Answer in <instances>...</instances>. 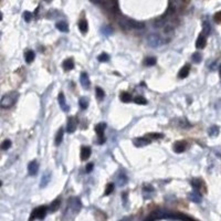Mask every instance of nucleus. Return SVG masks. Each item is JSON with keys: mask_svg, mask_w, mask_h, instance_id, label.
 Segmentation results:
<instances>
[{"mask_svg": "<svg viewBox=\"0 0 221 221\" xmlns=\"http://www.w3.org/2000/svg\"><path fill=\"white\" fill-rule=\"evenodd\" d=\"M120 25L125 29V30H142L145 28V25L142 23V22H138V21H135V20L128 19V18H122V19L118 21Z\"/></svg>", "mask_w": 221, "mask_h": 221, "instance_id": "f257e3e1", "label": "nucleus"}, {"mask_svg": "<svg viewBox=\"0 0 221 221\" xmlns=\"http://www.w3.org/2000/svg\"><path fill=\"white\" fill-rule=\"evenodd\" d=\"M59 207H60V200L57 199V200H54V201L51 203L50 210L51 211H57V209H59Z\"/></svg>", "mask_w": 221, "mask_h": 221, "instance_id": "f704fd0d", "label": "nucleus"}, {"mask_svg": "<svg viewBox=\"0 0 221 221\" xmlns=\"http://www.w3.org/2000/svg\"><path fill=\"white\" fill-rule=\"evenodd\" d=\"M23 18H25V20L27 21V22H30L32 19V14L31 12H29V11H25V13H23Z\"/></svg>", "mask_w": 221, "mask_h": 221, "instance_id": "79ce46f5", "label": "nucleus"}, {"mask_svg": "<svg viewBox=\"0 0 221 221\" xmlns=\"http://www.w3.org/2000/svg\"><path fill=\"white\" fill-rule=\"evenodd\" d=\"M206 43H207L206 42V36L200 34L196 41V48L197 49H203L206 47Z\"/></svg>", "mask_w": 221, "mask_h": 221, "instance_id": "ddd939ff", "label": "nucleus"}, {"mask_svg": "<svg viewBox=\"0 0 221 221\" xmlns=\"http://www.w3.org/2000/svg\"><path fill=\"white\" fill-rule=\"evenodd\" d=\"M91 153H92L91 147L83 146L82 148H81V159H82V160H86V159H88V157L91 156Z\"/></svg>", "mask_w": 221, "mask_h": 221, "instance_id": "f8f14e48", "label": "nucleus"}, {"mask_svg": "<svg viewBox=\"0 0 221 221\" xmlns=\"http://www.w3.org/2000/svg\"><path fill=\"white\" fill-rule=\"evenodd\" d=\"M69 208L70 210H73L74 212H77L81 209V201L77 198H72L69 200Z\"/></svg>", "mask_w": 221, "mask_h": 221, "instance_id": "423d86ee", "label": "nucleus"}, {"mask_svg": "<svg viewBox=\"0 0 221 221\" xmlns=\"http://www.w3.org/2000/svg\"><path fill=\"white\" fill-rule=\"evenodd\" d=\"M156 63H157V60H156V57H146L145 61H144V64H145L146 66H153V65H155Z\"/></svg>", "mask_w": 221, "mask_h": 221, "instance_id": "bb28decb", "label": "nucleus"}, {"mask_svg": "<svg viewBox=\"0 0 221 221\" xmlns=\"http://www.w3.org/2000/svg\"><path fill=\"white\" fill-rule=\"evenodd\" d=\"M63 134H64V129L63 128H60L59 132L57 133V136H55V145H60V144L62 143Z\"/></svg>", "mask_w": 221, "mask_h": 221, "instance_id": "b1692460", "label": "nucleus"}, {"mask_svg": "<svg viewBox=\"0 0 221 221\" xmlns=\"http://www.w3.org/2000/svg\"><path fill=\"white\" fill-rule=\"evenodd\" d=\"M178 123H179V126L181 127V128H188V127L191 126L189 123H188V120H180Z\"/></svg>", "mask_w": 221, "mask_h": 221, "instance_id": "e433bc0d", "label": "nucleus"}, {"mask_svg": "<svg viewBox=\"0 0 221 221\" xmlns=\"http://www.w3.org/2000/svg\"><path fill=\"white\" fill-rule=\"evenodd\" d=\"M143 190H144V194H146V192H148V194L154 192V188H153L151 185H145L144 188H143Z\"/></svg>", "mask_w": 221, "mask_h": 221, "instance_id": "ea45409f", "label": "nucleus"}, {"mask_svg": "<svg viewBox=\"0 0 221 221\" xmlns=\"http://www.w3.org/2000/svg\"><path fill=\"white\" fill-rule=\"evenodd\" d=\"M120 221H131V218H124V219H122Z\"/></svg>", "mask_w": 221, "mask_h": 221, "instance_id": "49530a36", "label": "nucleus"}, {"mask_svg": "<svg viewBox=\"0 0 221 221\" xmlns=\"http://www.w3.org/2000/svg\"><path fill=\"white\" fill-rule=\"evenodd\" d=\"M120 101L124 102V103H128V102H131L133 100L132 95L129 94V93H127V92H123L120 96Z\"/></svg>", "mask_w": 221, "mask_h": 221, "instance_id": "393cba45", "label": "nucleus"}, {"mask_svg": "<svg viewBox=\"0 0 221 221\" xmlns=\"http://www.w3.org/2000/svg\"><path fill=\"white\" fill-rule=\"evenodd\" d=\"M134 102H135L136 104H139V105H146V104H147L146 99H144L143 96H136V97L134 99Z\"/></svg>", "mask_w": 221, "mask_h": 221, "instance_id": "2f4dec72", "label": "nucleus"}, {"mask_svg": "<svg viewBox=\"0 0 221 221\" xmlns=\"http://www.w3.org/2000/svg\"><path fill=\"white\" fill-rule=\"evenodd\" d=\"M95 92H96V99H97V100H103V99H104V96H105V93H104L103 88H95Z\"/></svg>", "mask_w": 221, "mask_h": 221, "instance_id": "7c9ffc66", "label": "nucleus"}, {"mask_svg": "<svg viewBox=\"0 0 221 221\" xmlns=\"http://www.w3.org/2000/svg\"><path fill=\"white\" fill-rule=\"evenodd\" d=\"M80 82H81V84H82V86L85 90H88V88H90V79H88V73L86 72H83L82 74H81V76H80Z\"/></svg>", "mask_w": 221, "mask_h": 221, "instance_id": "1a4fd4ad", "label": "nucleus"}, {"mask_svg": "<svg viewBox=\"0 0 221 221\" xmlns=\"http://www.w3.org/2000/svg\"><path fill=\"white\" fill-rule=\"evenodd\" d=\"M19 97V94L18 92H12V93H9V94H6L2 96L1 99V102H0V105L2 108H9L11 107L13 104L17 102Z\"/></svg>", "mask_w": 221, "mask_h": 221, "instance_id": "f03ea898", "label": "nucleus"}, {"mask_svg": "<svg viewBox=\"0 0 221 221\" xmlns=\"http://www.w3.org/2000/svg\"><path fill=\"white\" fill-rule=\"evenodd\" d=\"M101 32H102V34H103V36H106V37H108V36L113 34V29H112L109 25H103V27L101 28Z\"/></svg>", "mask_w": 221, "mask_h": 221, "instance_id": "5701e85b", "label": "nucleus"}, {"mask_svg": "<svg viewBox=\"0 0 221 221\" xmlns=\"http://www.w3.org/2000/svg\"><path fill=\"white\" fill-rule=\"evenodd\" d=\"M186 149V143L183 142H177L174 145V152L175 153H183Z\"/></svg>", "mask_w": 221, "mask_h": 221, "instance_id": "dca6fc26", "label": "nucleus"}, {"mask_svg": "<svg viewBox=\"0 0 221 221\" xmlns=\"http://www.w3.org/2000/svg\"><path fill=\"white\" fill-rule=\"evenodd\" d=\"M183 0H170L171 7H174V8L180 7L181 5H183Z\"/></svg>", "mask_w": 221, "mask_h": 221, "instance_id": "4c0bfd02", "label": "nucleus"}, {"mask_svg": "<svg viewBox=\"0 0 221 221\" xmlns=\"http://www.w3.org/2000/svg\"><path fill=\"white\" fill-rule=\"evenodd\" d=\"M201 59H202V55L199 52H195V53L192 54V61H194L195 63H200V62H201Z\"/></svg>", "mask_w": 221, "mask_h": 221, "instance_id": "473e14b6", "label": "nucleus"}, {"mask_svg": "<svg viewBox=\"0 0 221 221\" xmlns=\"http://www.w3.org/2000/svg\"><path fill=\"white\" fill-rule=\"evenodd\" d=\"M50 179H51V172L50 171H47L43 176H42V178H41V183H40V187H41V188L45 187V186L49 183Z\"/></svg>", "mask_w": 221, "mask_h": 221, "instance_id": "2eb2a0df", "label": "nucleus"}, {"mask_svg": "<svg viewBox=\"0 0 221 221\" xmlns=\"http://www.w3.org/2000/svg\"><path fill=\"white\" fill-rule=\"evenodd\" d=\"M116 181H117V185L122 187V186H124L125 183H127V177L126 175L124 174V172H120V175L117 176V179H116Z\"/></svg>", "mask_w": 221, "mask_h": 221, "instance_id": "aec40b11", "label": "nucleus"}, {"mask_svg": "<svg viewBox=\"0 0 221 221\" xmlns=\"http://www.w3.org/2000/svg\"><path fill=\"white\" fill-rule=\"evenodd\" d=\"M133 143L136 147H144V146L151 144V139L146 138V137H137L133 140Z\"/></svg>", "mask_w": 221, "mask_h": 221, "instance_id": "6e6552de", "label": "nucleus"}, {"mask_svg": "<svg viewBox=\"0 0 221 221\" xmlns=\"http://www.w3.org/2000/svg\"><path fill=\"white\" fill-rule=\"evenodd\" d=\"M147 137H151L154 139H159L164 137V134H159V133H151V134H147Z\"/></svg>", "mask_w": 221, "mask_h": 221, "instance_id": "c9c22d12", "label": "nucleus"}, {"mask_svg": "<svg viewBox=\"0 0 221 221\" xmlns=\"http://www.w3.org/2000/svg\"><path fill=\"white\" fill-rule=\"evenodd\" d=\"M97 60H99L100 62H108V61H109V55H108L107 53L103 52V53H101V54L97 57Z\"/></svg>", "mask_w": 221, "mask_h": 221, "instance_id": "c756f323", "label": "nucleus"}, {"mask_svg": "<svg viewBox=\"0 0 221 221\" xmlns=\"http://www.w3.org/2000/svg\"><path fill=\"white\" fill-rule=\"evenodd\" d=\"M38 170H39V164L37 160H32L29 163L28 165V171H29V175H31V176H34V175H37L38 174Z\"/></svg>", "mask_w": 221, "mask_h": 221, "instance_id": "0eeeda50", "label": "nucleus"}, {"mask_svg": "<svg viewBox=\"0 0 221 221\" xmlns=\"http://www.w3.org/2000/svg\"><path fill=\"white\" fill-rule=\"evenodd\" d=\"M47 212H48V207H39V208L34 209L33 211H32V215L30 217V221H32L33 219H40V220H42L45 215H47Z\"/></svg>", "mask_w": 221, "mask_h": 221, "instance_id": "20e7f679", "label": "nucleus"}, {"mask_svg": "<svg viewBox=\"0 0 221 221\" xmlns=\"http://www.w3.org/2000/svg\"><path fill=\"white\" fill-rule=\"evenodd\" d=\"M62 65H63V69L65 71H71V70L74 69V62L72 59H66Z\"/></svg>", "mask_w": 221, "mask_h": 221, "instance_id": "f3484780", "label": "nucleus"}, {"mask_svg": "<svg viewBox=\"0 0 221 221\" xmlns=\"http://www.w3.org/2000/svg\"><path fill=\"white\" fill-rule=\"evenodd\" d=\"M208 134H209V136H211V137L218 136V134H219V127L216 126V125L215 126H211L208 129Z\"/></svg>", "mask_w": 221, "mask_h": 221, "instance_id": "cd10ccee", "label": "nucleus"}, {"mask_svg": "<svg viewBox=\"0 0 221 221\" xmlns=\"http://www.w3.org/2000/svg\"><path fill=\"white\" fill-rule=\"evenodd\" d=\"M55 25H57V29L60 30V31H62V32L69 31V25H68V23H66L65 21H59V22H57Z\"/></svg>", "mask_w": 221, "mask_h": 221, "instance_id": "6ab92c4d", "label": "nucleus"}, {"mask_svg": "<svg viewBox=\"0 0 221 221\" xmlns=\"http://www.w3.org/2000/svg\"><path fill=\"white\" fill-rule=\"evenodd\" d=\"M213 19H215V21L217 22V23H221V11L216 13L215 17H213Z\"/></svg>", "mask_w": 221, "mask_h": 221, "instance_id": "37998d69", "label": "nucleus"}, {"mask_svg": "<svg viewBox=\"0 0 221 221\" xmlns=\"http://www.w3.org/2000/svg\"><path fill=\"white\" fill-rule=\"evenodd\" d=\"M147 42L148 44L153 47V48H158L160 45H163L165 43V41L163 40V38L160 36H158L156 33H153V34H149L147 37Z\"/></svg>", "mask_w": 221, "mask_h": 221, "instance_id": "7ed1b4c3", "label": "nucleus"}, {"mask_svg": "<svg viewBox=\"0 0 221 221\" xmlns=\"http://www.w3.org/2000/svg\"><path fill=\"white\" fill-rule=\"evenodd\" d=\"M126 202H127V194L125 192V194H123V203L126 205Z\"/></svg>", "mask_w": 221, "mask_h": 221, "instance_id": "a18cd8bd", "label": "nucleus"}, {"mask_svg": "<svg viewBox=\"0 0 221 221\" xmlns=\"http://www.w3.org/2000/svg\"><path fill=\"white\" fill-rule=\"evenodd\" d=\"M93 168H94V164L90 163V164L86 165V171H88V172H91V171L93 170Z\"/></svg>", "mask_w": 221, "mask_h": 221, "instance_id": "c03bdc74", "label": "nucleus"}, {"mask_svg": "<svg viewBox=\"0 0 221 221\" xmlns=\"http://www.w3.org/2000/svg\"><path fill=\"white\" fill-rule=\"evenodd\" d=\"M113 190H114V183H108L106 189H105V196H108Z\"/></svg>", "mask_w": 221, "mask_h": 221, "instance_id": "58836bf2", "label": "nucleus"}, {"mask_svg": "<svg viewBox=\"0 0 221 221\" xmlns=\"http://www.w3.org/2000/svg\"><path fill=\"white\" fill-rule=\"evenodd\" d=\"M191 185L195 187V189L198 190L199 188H200V186H201V181H200V180H198V179H195V180H192Z\"/></svg>", "mask_w": 221, "mask_h": 221, "instance_id": "a19ab883", "label": "nucleus"}, {"mask_svg": "<svg viewBox=\"0 0 221 221\" xmlns=\"http://www.w3.org/2000/svg\"><path fill=\"white\" fill-rule=\"evenodd\" d=\"M210 31H211V27H210V23H209L208 21H205L203 22V25H202V34L203 36H206V37H208L209 34H210Z\"/></svg>", "mask_w": 221, "mask_h": 221, "instance_id": "4be33fe9", "label": "nucleus"}, {"mask_svg": "<svg viewBox=\"0 0 221 221\" xmlns=\"http://www.w3.org/2000/svg\"><path fill=\"white\" fill-rule=\"evenodd\" d=\"M189 198L191 201L194 202H200L201 201V195L198 192V190L195 189V191H192L189 195Z\"/></svg>", "mask_w": 221, "mask_h": 221, "instance_id": "a211bd4d", "label": "nucleus"}, {"mask_svg": "<svg viewBox=\"0 0 221 221\" xmlns=\"http://www.w3.org/2000/svg\"><path fill=\"white\" fill-rule=\"evenodd\" d=\"M79 105H80V107L82 108V109H86L88 106V100L86 97H81L79 100Z\"/></svg>", "mask_w": 221, "mask_h": 221, "instance_id": "c85d7f7f", "label": "nucleus"}, {"mask_svg": "<svg viewBox=\"0 0 221 221\" xmlns=\"http://www.w3.org/2000/svg\"><path fill=\"white\" fill-rule=\"evenodd\" d=\"M34 57H36V54H34V52L32 50H28L27 52L25 53V60L27 63H31L32 61L34 60Z\"/></svg>", "mask_w": 221, "mask_h": 221, "instance_id": "412c9836", "label": "nucleus"}, {"mask_svg": "<svg viewBox=\"0 0 221 221\" xmlns=\"http://www.w3.org/2000/svg\"><path fill=\"white\" fill-rule=\"evenodd\" d=\"M10 147H11V140H10V139H6V140H3V142H2V144H1V148H2L3 151L9 149Z\"/></svg>", "mask_w": 221, "mask_h": 221, "instance_id": "72a5a7b5", "label": "nucleus"}, {"mask_svg": "<svg viewBox=\"0 0 221 221\" xmlns=\"http://www.w3.org/2000/svg\"><path fill=\"white\" fill-rule=\"evenodd\" d=\"M189 72H190V66L187 64V65H185L181 68V70L179 71V73H178V76H179V79H185V77H187V76L189 75Z\"/></svg>", "mask_w": 221, "mask_h": 221, "instance_id": "4468645a", "label": "nucleus"}, {"mask_svg": "<svg viewBox=\"0 0 221 221\" xmlns=\"http://www.w3.org/2000/svg\"><path fill=\"white\" fill-rule=\"evenodd\" d=\"M79 29H80V31L82 32V33H86L88 29V22H86L85 20H81V21L79 22Z\"/></svg>", "mask_w": 221, "mask_h": 221, "instance_id": "a878e982", "label": "nucleus"}, {"mask_svg": "<svg viewBox=\"0 0 221 221\" xmlns=\"http://www.w3.org/2000/svg\"><path fill=\"white\" fill-rule=\"evenodd\" d=\"M105 128H106V124H104V123H100L95 126V132L99 135V140H97L99 144H103L105 142V137H104Z\"/></svg>", "mask_w": 221, "mask_h": 221, "instance_id": "39448f33", "label": "nucleus"}, {"mask_svg": "<svg viewBox=\"0 0 221 221\" xmlns=\"http://www.w3.org/2000/svg\"><path fill=\"white\" fill-rule=\"evenodd\" d=\"M219 74H220V76H221V65L219 66Z\"/></svg>", "mask_w": 221, "mask_h": 221, "instance_id": "de8ad7c7", "label": "nucleus"}, {"mask_svg": "<svg viewBox=\"0 0 221 221\" xmlns=\"http://www.w3.org/2000/svg\"><path fill=\"white\" fill-rule=\"evenodd\" d=\"M76 129V120L74 117H70L66 125V132L68 133H74Z\"/></svg>", "mask_w": 221, "mask_h": 221, "instance_id": "9b49d317", "label": "nucleus"}, {"mask_svg": "<svg viewBox=\"0 0 221 221\" xmlns=\"http://www.w3.org/2000/svg\"><path fill=\"white\" fill-rule=\"evenodd\" d=\"M57 100H59V104H60V106L61 108L63 109L64 112H69V105L66 104V101H65V96H64L63 93H60L59 94V97H57Z\"/></svg>", "mask_w": 221, "mask_h": 221, "instance_id": "9d476101", "label": "nucleus"}]
</instances>
